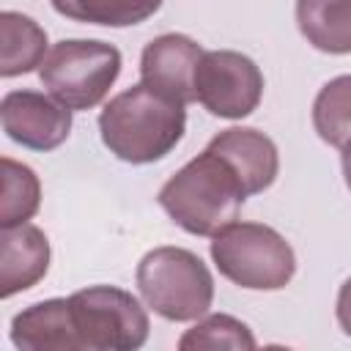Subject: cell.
I'll return each instance as SVG.
<instances>
[{"mask_svg":"<svg viewBox=\"0 0 351 351\" xmlns=\"http://www.w3.org/2000/svg\"><path fill=\"white\" fill-rule=\"evenodd\" d=\"M71 112L55 96L38 90H8L0 101V121L8 140L30 151H52L71 134Z\"/></svg>","mask_w":351,"mask_h":351,"instance_id":"obj_8","label":"cell"},{"mask_svg":"<svg viewBox=\"0 0 351 351\" xmlns=\"http://www.w3.org/2000/svg\"><path fill=\"white\" fill-rule=\"evenodd\" d=\"M0 74L19 77L38 69L47 58V30L27 14H0Z\"/></svg>","mask_w":351,"mask_h":351,"instance_id":"obj_14","label":"cell"},{"mask_svg":"<svg viewBox=\"0 0 351 351\" xmlns=\"http://www.w3.org/2000/svg\"><path fill=\"white\" fill-rule=\"evenodd\" d=\"M11 343L22 351H82L69 299H44L16 313Z\"/></svg>","mask_w":351,"mask_h":351,"instance_id":"obj_12","label":"cell"},{"mask_svg":"<svg viewBox=\"0 0 351 351\" xmlns=\"http://www.w3.org/2000/svg\"><path fill=\"white\" fill-rule=\"evenodd\" d=\"M52 8L82 25L132 27L154 16L165 0H49Z\"/></svg>","mask_w":351,"mask_h":351,"instance_id":"obj_15","label":"cell"},{"mask_svg":"<svg viewBox=\"0 0 351 351\" xmlns=\"http://www.w3.org/2000/svg\"><path fill=\"white\" fill-rule=\"evenodd\" d=\"M296 25L313 49L351 52V0H296Z\"/></svg>","mask_w":351,"mask_h":351,"instance_id":"obj_13","label":"cell"},{"mask_svg":"<svg viewBox=\"0 0 351 351\" xmlns=\"http://www.w3.org/2000/svg\"><path fill=\"white\" fill-rule=\"evenodd\" d=\"M337 324L351 337V277L337 291Z\"/></svg>","mask_w":351,"mask_h":351,"instance_id":"obj_19","label":"cell"},{"mask_svg":"<svg viewBox=\"0 0 351 351\" xmlns=\"http://www.w3.org/2000/svg\"><path fill=\"white\" fill-rule=\"evenodd\" d=\"M340 165H343V178H346V186L351 189V140L340 148Z\"/></svg>","mask_w":351,"mask_h":351,"instance_id":"obj_20","label":"cell"},{"mask_svg":"<svg viewBox=\"0 0 351 351\" xmlns=\"http://www.w3.org/2000/svg\"><path fill=\"white\" fill-rule=\"evenodd\" d=\"M82 351H134L148 340V313L115 285H90L69 296Z\"/></svg>","mask_w":351,"mask_h":351,"instance_id":"obj_6","label":"cell"},{"mask_svg":"<svg viewBox=\"0 0 351 351\" xmlns=\"http://www.w3.org/2000/svg\"><path fill=\"white\" fill-rule=\"evenodd\" d=\"M3 192H0V228H14L27 219L41 206V181L33 167L3 156L0 159Z\"/></svg>","mask_w":351,"mask_h":351,"instance_id":"obj_16","label":"cell"},{"mask_svg":"<svg viewBox=\"0 0 351 351\" xmlns=\"http://www.w3.org/2000/svg\"><path fill=\"white\" fill-rule=\"evenodd\" d=\"M203 52L206 49L184 33L156 36L140 55V82L186 107L189 101H197L195 77Z\"/></svg>","mask_w":351,"mask_h":351,"instance_id":"obj_9","label":"cell"},{"mask_svg":"<svg viewBox=\"0 0 351 351\" xmlns=\"http://www.w3.org/2000/svg\"><path fill=\"white\" fill-rule=\"evenodd\" d=\"M137 291L165 321H197L214 302L208 266L184 247H154L137 263Z\"/></svg>","mask_w":351,"mask_h":351,"instance_id":"obj_3","label":"cell"},{"mask_svg":"<svg viewBox=\"0 0 351 351\" xmlns=\"http://www.w3.org/2000/svg\"><path fill=\"white\" fill-rule=\"evenodd\" d=\"M118 47L99 38H63L58 41L44 63L38 80L69 110H90L104 101L121 74Z\"/></svg>","mask_w":351,"mask_h":351,"instance_id":"obj_5","label":"cell"},{"mask_svg":"<svg viewBox=\"0 0 351 351\" xmlns=\"http://www.w3.org/2000/svg\"><path fill=\"white\" fill-rule=\"evenodd\" d=\"M197 101L217 118L241 121L263 99V74L252 58L236 49L203 52L195 77Z\"/></svg>","mask_w":351,"mask_h":351,"instance_id":"obj_7","label":"cell"},{"mask_svg":"<svg viewBox=\"0 0 351 351\" xmlns=\"http://www.w3.org/2000/svg\"><path fill=\"white\" fill-rule=\"evenodd\" d=\"M156 200L181 230L214 236L236 222L247 192L230 165L206 148L162 184Z\"/></svg>","mask_w":351,"mask_h":351,"instance_id":"obj_2","label":"cell"},{"mask_svg":"<svg viewBox=\"0 0 351 351\" xmlns=\"http://www.w3.org/2000/svg\"><path fill=\"white\" fill-rule=\"evenodd\" d=\"M214 154H219L230 170L239 176L247 197L269 189L280 173V154L269 134L252 126H230L208 140Z\"/></svg>","mask_w":351,"mask_h":351,"instance_id":"obj_10","label":"cell"},{"mask_svg":"<svg viewBox=\"0 0 351 351\" xmlns=\"http://www.w3.org/2000/svg\"><path fill=\"white\" fill-rule=\"evenodd\" d=\"M208 250L219 274L247 291H280L296 274L293 247L263 222H230Z\"/></svg>","mask_w":351,"mask_h":351,"instance_id":"obj_4","label":"cell"},{"mask_svg":"<svg viewBox=\"0 0 351 351\" xmlns=\"http://www.w3.org/2000/svg\"><path fill=\"white\" fill-rule=\"evenodd\" d=\"M255 335L252 329L225 313L203 315L192 329H186L178 340L181 351H200V348H233V351H250L255 348Z\"/></svg>","mask_w":351,"mask_h":351,"instance_id":"obj_18","label":"cell"},{"mask_svg":"<svg viewBox=\"0 0 351 351\" xmlns=\"http://www.w3.org/2000/svg\"><path fill=\"white\" fill-rule=\"evenodd\" d=\"M49 269V239L41 228L22 222L0 233V296L11 299L44 280Z\"/></svg>","mask_w":351,"mask_h":351,"instance_id":"obj_11","label":"cell"},{"mask_svg":"<svg viewBox=\"0 0 351 351\" xmlns=\"http://www.w3.org/2000/svg\"><path fill=\"white\" fill-rule=\"evenodd\" d=\"M313 126L335 148L351 140V74L332 77L313 101Z\"/></svg>","mask_w":351,"mask_h":351,"instance_id":"obj_17","label":"cell"},{"mask_svg":"<svg viewBox=\"0 0 351 351\" xmlns=\"http://www.w3.org/2000/svg\"><path fill=\"white\" fill-rule=\"evenodd\" d=\"M101 143L112 156L129 165L165 159L186 132L184 104L137 82L112 96L99 112Z\"/></svg>","mask_w":351,"mask_h":351,"instance_id":"obj_1","label":"cell"}]
</instances>
